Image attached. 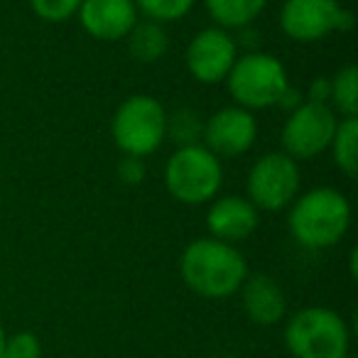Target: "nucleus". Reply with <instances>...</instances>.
I'll return each instance as SVG.
<instances>
[{
  "label": "nucleus",
  "instance_id": "nucleus-28",
  "mask_svg": "<svg viewBox=\"0 0 358 358\" xmlns=\"http://www.w3.org/2000/svg\"><path fill=\"white\" fill-rule=\"evenodd\" d=\"M346 358H356V356H351V353H348V356H346Z\"/></svg>",
  "mask_w": 358,
  "mask_h": 358
},
{
  "label": "nucleus",
  "instance_id": "nucleus-2",
  "mask_svg": "<svg viewBox=\"0 0 358 358\" xmlns=\"http://www.w3.org/2000/svg\"><path fill=\"white\" fill-rule=\"evenodd\" d=\"M287 224L292 238L304 248H331L351 226V204L334 187H317L294 201Z\"/></svg>",
  "mask_w": 358,
  "mask_h": 358
},
{
  "label": "nucleus",
  "instance_id": "nucleus-21",
  "mask_svg": "<svg viewBox=\"0 0 358 358\" xmlns=\"http://www.w3.org/2000/svg\"><path fill=\"white\" fill-rule=\"evenodd\" d=\"M84 0H30L32 10L45 22H64L76 15Z\"/></svg>",
  "mask_w": 358,
  "mask_h": 358
},
{
  "label": "nucleus",
  "instance_id": "nucleus-6",
  "mask_svg": "<svg viewBox=\"0 0 358 358\" xmlns=\"http://www.w3.org/2000/svg\"><path fill=\"white\" fill-rule=\"evenodd\" d=\"M167 130V110L152 96H130L118 106L110 123L115 148L123 155L148 157L162 145Z\"/></svg>",
  "mask_w": 358,
  "mask_h": 358
},
{
  "label": "nucleus",
  "instance_id": "nucleus-9",
  "mask_svg": "<svg viewBox=\"0 0 358 358\" xmlns=\"http://www.w3.org/2000/svg\"><path fill=\"white\" fill-rule=\"evenodd\" d=\"M336 110L329 103H314L304 101L302 106L289 113L282 128V148L285 155L297 159H312L331 145L336 133Z\"/></svg>",
  "mask_w": 358,
  "mask_h": 358
},
{
  "label": "nucleus",
  "instance_id": "nucleus-18",
  "mask_svg": "<svg viewBox=\"0 0 358 358\" xmlns=\"http://www.w3.org/2000/svg\"><path fill=\"white\" fill-rule=\"evenodd\" d=\"M329 106L338 110L343 118H356L358 115V69L353 64L343 66L331 76Z\"/></svg>",
  "mask_w": 358,
  "mask_h": 358
},
{
  "label": "nucleus",
  "instance_id": "nucleus-4",
  "mask_svg": "<svg viewBox=\"0 0 358 358\" xmlns=\"http://www.w3.org/2000/svg\"><path fill=\"white\" fill-rule=\"evenodd\" d=\"M224 182L221 159L204 145H187L179 148L167 159L164 169V185L167 192L182 204H206L214 201Z\"/></svg>",
  "mask_w": 358,
  "mask_h": 358
},
{
  "label": "nucleus",
  "instance_id": "nucleus-24",
  "mask_svg": "<svg viewBox=\"0 0 358 358\" xmlns=\"http://www.w3.org/2000/svg\"><path fill=\"white\" fill-rule=\"evenodd\" d=\"M307 96H309L307 101H314V103H329V99H331V79L317 76V79L309 84Z\"/></svg>",
  "mask_w": 358,
  "mask_h": 358
},
{
  "label": "nucleus",
  "instance_id": "nucleus-3",
  "mask_svg": "<svg viewBox=\"0 0 358 358\" xmlns=\"http://www.w3.org/2000/svg\"><path fill=\"white\" fill-rule=\"evenodd\" d=\"M285 346L292 358H346L351 329L329 307H304L285 324Z\"/></svg>",
  "mask_w": 358,
  "mask_h": 358
},
{
  "label": "nucleus",
  "instance_id": "nucleus-20",
  "mask_svg": "<svg viewBox=\"0 0 358 358\" xmlns=\"http://www.w3.org/2000/svg\"><path fill=\"white\" fill-rule=\"evenodd\" d=\"M194 3L196 0H135V8L148 20L164 25V22L182 20L194 8Z\"/></svg>",
  "mask_w": 358,
  "mask_h": 358
},
{
  "label": "nucleus",
  "instance_id": "nucleus-17",
  "mask_svg": "<svg viewBox=\"0 0 358 358\" xmlns=\"http://www.w3.org/2000/svg\"><path fill=\"white\" fill-rule=\"evenodd\" d=\"M329 148L334 150V162L346 177L358 174V118L338 120L336 133Z\"/></svg>",
  "mask_w": 358,
  "mask_h": 358
},
{
  "label": "nucleus",
  "instance_id": "nucleus-29",
  "mask_svg": "<svg viewBox=\"0 0 358 358\" xmlns=\"http://www.w3.org/2000/svg\"><path fill=\"white\" fill-rule=\"evenodd\" d=\"M224 358H229V356H224Z\"/></svg>",
  "mask_w": 358,
  "mask_h": 358
},
{
  "label": "nucleus",
  "instance_id": "nucleus-15",
  "mask_svg": "<svg viewBox=\"0 0 358 358\" xmlns=\"http://www.w3.org/2000/svg\"><path fill=\"white\" fill-rule=\"evenodd\" d=\"M221 30H245L260 17L268 0H204Z\"/></svg>",
  "mask_w": 358,
  "mask_h": 358
},
{
  "label": "nucleus",
  "instance_id": "nucleus-25",
  "mask_svg": "<svg viewBox=\"0 0 358 358\" xmlns=\"http://www.w3.org/2000/svg\"><path fill=\"white\" fill-rule=\"evenodd\" d=\"M278 106H280V108H285V110H289V113H292V110L297 108V106H302V96H299L297 91L292 89V86H289V89L282 94V99H280Z\"/></svg>",
  "mask_w": 358,
  "mask_h": 358
},
{
  "label": "nucleus",
  "instance_id": "nucleus-8",
  "mask_svg": "<svg viewBox=\"0 0 358 358\" xmlns=\"http://www.w3.org/2000/svg\"><path fill=\"white\" fill-rule=\"evenodd\" d=\"M299 182V167L289 155L268 152L250 167L248 201L258 211H280L294 201Z\"/></svg>",
  "mask_w": 358,
  "mask_h": 358
},
{
  "label": "nucleus",
  "instance_id": "nucleus-27",
  "mask_svg": "<svg viewBox=\"0 0 358 358\" xmlns=\"http://www.w3.org/2000/svg\"><path fill=\"white\" fill-rule=\"evenodd\" d=\"M336 3H341V6H343V3H351V0H336Z\"/></svg>",
  "mask_w": 358,
  "mask_h": 358
},
{
  "label": "nucleus",
  "instance_id": "nucleus-22",
  "mask_svg": "<svg viewBox=\"0 0 358 358\" xmlns=\"http://www.w3.org/2000/svg\"><path fill=\"white\" fill-rule=\"evenodd\" d=\"M3 358H42V341L32 331H17L6 338Z\"/></svg>",
  "mask_w": 358,
  "mask_h": 358
},
{
  "label": "nucleus",
  "instance_id": "nucleus-1",
  "mask_svg": "<svg viewBox=\"0 0 358 358\" xmlns=\"http://www.w3.org/2000/svg\"><path fill=\"white\" fill-rule=\"evenodd\" d=\"M182 282L204 299L234 297L248 278V263L236 245L216 238H196L179 258Z\"/></svg>",
  "mask_w": 358,
  "mask_h": 358
},
{
  "label": "nucleus",
  "instance_id": "nucleus-14",
  "mask_svg": "<svg viewBox=\"0 0 358 358\" xmlns=\"http://www.w3.org/2000/svg\"><path fill=\"white\" fill-rule=\"evenodd\" d=\"M238 292L245 317L258 327H275L287 314L282 287L270 275H248Z\"/></svg>",
  "mask_w": 358,
  "mask_h": 358
},
{
  "label": "nucleus",
  "instance_id": "nucleus-26",
  "mask_svg": "<svg viewBox=\"0 0 358 358\" xmlns=\"http://www.w3.org/2000/svg\"><path fill=\"white\" fill-rule=\"evenodd\" d=\"M6 338H8V334H6V329H3V324H0V358H3V348H6Z\"/></svg>",
  "mask_w": 358,
  "mask_h": 358
},
{
  "label": "nucleus",
  "instance_id": "nucleus-10",
  "mask_svg": "<svg viewBox=\"0 0 358 358\" xmlns=\"http://www.w3.org/2000/svg\"><path fill=\"white\" fill-rule=\"evenodd\" d=\"M238 59V45L221 27H209L194 35L187 47V69L201 84H221Z\"/></svg>",
  "mask_w": 358,
  "mask_h": 358
},
{
  "label": "nucleus",
  "instance_id": "nucleus-23",
  "mask_svg": "<svg viewBox=\"0 0 358 358\" xmlns=\"http://www.w3.org/2000/svg\"><path fill=\"white\" fill-rule=\"evenodd\" d=\"M145 174H148V167H145L143 157H133V155H125L123 159L118 162V177L123 185H143Z\"/></svg>",
  "mask_w": 358,
  "mask_h": 358
},
{
  "label": "nucleus",
  "instance_id": "nucleus-11",
  "mask_svg": "<svg viewBox=\"0 0 358 358\" xmlns=\"http://www.w3.org/2000/svg\"><path fill=\"white\" fill-rule=\"evenodd\" d=\"M258 135L255 115L238 106H229L211 115L204 123V148L216 157H238L248 152Z\"/></svg>",
  "mask_w": 358,
  "mask_h": 358
},
{
  "label": "nucleus",
  "instance_id": "nucleus-7",
  "mask_svg": "<svg viewBox=\"0 0 358 358\" xmlns=\"http://www.w3.org/2000/svg\"><path fill=\"white\" fill-rule=\"evenodd\" d=\"M353 13L336 0H285L280 10V27L294 42H319L331 32L353 27Z\"/></svg>",
  "mask_w": 358,
  "mask_h": 358
},
{
  "label": "nucleus",
  "instance_id": "nucleus-16",
  "mask_svg": "<svg viewBox=\"0 0 358 358\" xmlns=\"http://www.w3.org/2000/svg\"><path fill=\"white\" fill-rule=\"evenodd\" d=\"M125 40H128V50H130V55H133V59L143 62V64H152V62L162 59L169 47L164 27L152 20L138 22Z\"/></svg>",
  "mask_w": 358,
  "mask_h": 358
},
{
  "label": "nucleus",
  "instance_id": "nucleus-13",
  "mask_svg": "<svg viewBox=\"0 0 358 358\" xmlns=\"http://www.w3.org/2000/svg\"><path fill=\"white\" fill-rule=\"evenodd\" d=\"M206 226L211 231V238L234 245L255 234L258 209L243 196H219L206 214Z\"/></svg>",
  "mask_w": 358,
  "mask_h": 358
},
{
  "label": "nucleus",
  "instance_id": "nucleus-5",
  "mask_svg": "<svg viewBox=\"0 0 358 358\" xmlns=\"http://www.w3.org/2000/svg\"><path fill=\"white\" fill-rule=\"evenodd\" d=\"M226 81H229V94L234 96L236 106L245 110L273 108L289 89L282 62L265 52H248L238 57Z\"/></svg>",
  "mask_w": 358,
  "mask_h": 358
},
{
  "label": "nucleus",
  "instance_id": "nucleus-12",
  "mask_svg": "<svg viewBox=\"0 0 358 358\" xmlns=\"http://www.w3.org/2000/svg\"><path fill=\"white\" fill-rule=\"evenodd\" d=\"M76 15L81 27L101 42L125 40L138 25L135 0H84Z\"/></svg>",
  "mask_w": 358,
  "mask_h": 358
},
{
  "label": "nucleus",
  "instance_id": "nucleus-19",
  "mask_svg": "<svg viewBox=\"0 0 358 358\" xmlns=\"http://www.w3.org/2000/svg\"><path fill=\"white\" fill-rule=\"evenodd\" d=\"M164 135H169L179 148L199 145V140L204 138V120L199 118L196 110L179 108L172 115H167V130H164Z\"/></svg>",
  "mask_w": 358,
  "mask_h": 358
}]
</instances>
